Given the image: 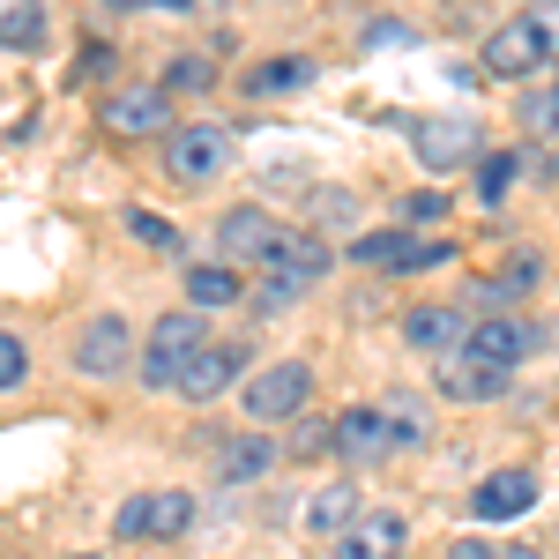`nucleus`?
<instances>
[{"instance_id": "nucleus-19", "label": "nucleus", "mask_w": 559, "mask_h": 559, "mask_svg": "<svg viewBox=\"0 0 559 559\" xmlns=\"http://www.w3.org/2000/svg\"><path fill=\"white\" fill-rule=\"evenodd\" d=\"M350 522H358V485H321V492L306 500V530H313V537H344Z\"/></svg>"}, {"instance_id": "nucleus-33", "label": "nucleus", "mask_w": 559, "mask_h": 559, "mask_svg": "<svg viewBox=\"0 0 559 559\" xmlns=\"http://www.w3.org/2000/svg\"><path fill=\"white\" fill-rule=\"evenodd\" d=\"M112 8H142V0H112Z\"/></svg>"}, {"instance_id": "nucleus-9", "label": "nucleus", "mask_w": 559, "mask_h": 559, "mask_svg": "<svg viewBox=\"0 0 559 559\" xmlns=\"http://www.w3.org/2000/svg\"><path fill=\"white\" fill-rule=\"evenodd\" d=\"M276 247H284V224H276L269 210H231L224 224H216V261H224V269H247V261L269 269Z\"/></svg>"}, {"instance_id": "nucleus-28", "label": "nucleus", "mask_w": 559, "mask_h": 559, "mask_svg": "<svg viewBox=\"0 0 559 559\" xmlns=\"http://www.w3.org/2000/svg\"><path fill=\"white\" fill-rule=\"evenodd\" d=\"M448 216V194H411L403 202V224H440Z\"/></svg>"}, {"instance_id": "nucleus-16", "label": "nucleus", "mask_w": 559, "mask_h": 559, "mask_svg": "<svg viewBox=\"0 0 559 559\" xmlns=\"http://www.w3.org/2000/svg\"><path fill=\"white\" fill-rule=\"evenodd\" d=\"M537 276H545V261H537V254H515L508 269H492V276H477V284H471V306H477V321H485V313H515V306L530 299V292H537Z\"/></svg>"}, {"instance_id": "nucleus-11", "label": "nucleus", "mask_w": 559, "mask_h": 559, "mask_svg": "<svg viewBox=\"0 0 559 559\" xmlns=\"http://www.w3.org/2000/svg\"><path fill=\"white\" fill-rule=\"evenodd\" d=\"M239 366H247V344H202L194 350V358H187V366H179V403H216V395H224V388L239 381Z\"/></svg>"}, {"instance_id": "nucleus-7", "label": "nucleus", "mask_w": 559, "mask_h": 559, "mask_svg": "<svg viewBox=\"0 0 559 559\" xmlns=\"http://www.w3.org/2000/svg\"><path fill=\"white\" fill-rule=\"evenodd\" d=\"M455 254L448 239H411V231H366L350 261L358 269H395V276H418V269H440V261Z\"/></svg>"}, {"instance_id": "nucleus-8", "label": "nucleus", "mask_w": 559, "mask_h": 559, "mask_svg": "<svg viewBox=\"0 0 559 559\" xmlns=\"http://www.w3.org/2000/svg\"><path fill=\"white\" fill-rule=\"evenodd\" d=\"M224 165H231V134L224 128H179L173 142H165V173H173L179 187H210Z\"/></svg>"}, {"instance_id": "nucleus-21", "label": "nucleus", "mask_w": 559, "mask_h": 559, "mask_svg": "<svg viewBox=\"0 0 559 559\" xmlns=\"http://www.w3.org/2000/svg\"><path fill=\"white\" fill-rule=\"evenodd\" d=\"M269 463H276V448H269L261 432H247V440H224V463H216V477H224V485H254Z\"/></svg>"}, {"instance_id": "nucleus-18", "label": "nucleus", "mask_w": 559, "mask_h": 559, "mask_svg": "<svg viewBox=\"0 0 559 559\" xmlns=\"http://www.w3.org/2000/svg\"><path fill=\"white\" fill-rule=\"evenodd\" d=\"M165 112H173L165 90H120V97L105 105V128H112V134H157V128H165Z\"/></svg>"}, {"instance_id": "nucleus-5", "label": "nucleus", "mask_w": 559, "mask_h": 559, "mask_svg": "<svg viewBox=\"0 0 559 559\" xmlns=\"http://www.w3.org/2000/svg\"><path fill=\"white\" fill-rule=\"evenodd\" d=\"M321 276H329V239H313V231L292 239V231H284V247L269 254V292H261V306L276 313V306H292L299 292H313Z\"/></svg>"}, {"instance_id": "nucleus-10", "label": "nucleus", "mask_w": 559, "mask_h": 559, "mask_svg": "<svg viewBox=\"0 0 559 559\" xmlns=\"http://www.w3.org/2000/svg\"><path fill=\"white\" fill-rule=\"evenodd\" d=\"M411 150H418V165H432V173H455V165H471L477 150H485V134L463 112H440V120H418L411 128Z\"/></svg>"}, {"instance_id": "nucleus-17", "label": "nucleus", "mask_w": 559, "mask_h": 559, "mask_svg": "<svg viewBox=\"0 0 559 559\" xmlns=\"http://www.w3.org/2000/svg\"><path fill=\"white\" fill-rule=\"evenodd\" d=\"M500 388H508V373L485 366V358H471V350H448V358H440V395H448V403H492Z\"/></svg>"}, {"instance_id": "nucleus-31", "label": "nucleus", "mask_w": 559, "mask_h": 559, "mask_svg": "<svg viewBox=\"0 0 559 559\" xmlns=\"http://www.w3.org/2000/svg\"><path fill=\"white\" fill-rule=\"evenodd\" d=\"M142 8H179V15H187V8H194V0H142Z\"/></svg>"}, {"instance_id": "nucleus-1", "label": "nucleus", "mask_w": 559, "mask_h": 559, "mask_svg": "<svg viewBox=\"0 0 559 559\" xmlns=\"http://www.w3.org/2000/svg\"><path fill=\"white\" fill-rule=\"evenodd\" d=\"M187 530H194V492H179V485L134 492V500H120V515H112V537L120 545H173Z\"/></svg>"}, {"instance_id": "nucleus-34", "label": "nucleus", "mask_w": 559, "mask_h": 559, "mask_svg": "<svg viewBox=\"0 0 559 559\" xmlns=\"http://www.w3.org/2000/svg\"><path fill=\"white\" fill-rule=\"evenodd\" d=\"M83 559H90V552H83Z\"/></svg>"}, {"instance_id": "nucleus-2", "label": "nucleus", "mask_w": 559, "mask_h": 559, "mask_svg": "<svg viewBox=\"0 0 559 559\" xmlns=\"http://www.w3.org/2000/svg\"><path fill=\"white\" fill-rule=\"evenodd\" d=\"M552 31H545V15H508L492 38H485V75H500V83H530L537 68H552Z\"/></svg>"}, {"instance_id": "nucleus-23", "label": "nucleus", "mask_w": 559, "mask_h": 559, "mask_svg": "<svg viewBox=\"0 0 559 559\" xmlns=\"http://www.w3.org/2000/svg\"><path fill=\"white\" fill-rule=\"evenodd\" d=\"M515 173H522L515 150H492V157H485V173H477V202H500V194L515 187Z\"/></svg>"}, {"instance_id": "nucleus-24", "label": "nucleus", "mask_w": 559, "mask_h": 559, "mask_svg": "<svg viewBox=\"0 0 559 559\" xmlns=\"http://www.w3.org/2000/svg\"><path fill=\"white\" fill-rule=\"evenodd\" d=\"M522 128L530 134H559V83H545V90L522 97Z\"/></svg>"}, {"instance_id": "nucleus-20", "label": "nucleus", "mask_w": 559, "mask_h": 559, "mask_svg": "<svg viewBox=\"0 0 559 559\" xmlns=\"http://www.w3.org/2000/svg\"><path fill=\"white\" fill-rule=\"evenodd\" d=\"M239 292H247V284H239V269H224V261H202V269H187V306H194V313H210V306H231Z\"/></svg>"}, {"instance_id": "nucleus-32", "label": "nucleus", "mask_w": 559, "mask_h": 559, "mask_svg": "<svg viewBox=\"0 0 559 559\" xmlns=\"http://www.w3.org/2000/svg\"><path fill=\"white\" fill-rule=\"evenodd\" d=\"M545 173H552V179H559V150H552V165H545Z\"/></svg>"}, {"instance_id": "nucleus-3", "label": "nucleus", "mask_w": 559, "mask_h": 559, "mask_svg": "<svg viewBox=\"0 0 559 559\" xmlns=\"http://www.w3.org/2000/svg\"><path fill=\"white\" fill-rule=\"evenodd\" d=\"M306 403H313V373H306L299 358H284V366H261L247 395H239V411L254 418V426H284V418H306Z\"/></svg>"}, {"instance_id": "nucleus-6", "label": "nucleus", "mask_w": 559, "mask_h": 559, "mask_svg": "<svg viewBox=\"0 0 559 559\" xmlns=\"http://www.w3.org/2000/svg\"><path fill=\"white\" fill-rule=\"evenodd\" d=\"M471 358H485V366H500V373H515L530 350H545V329L530 321V313H485V321H471Z\"/></svg>"}, {"instance_id": "nucleus-4", "label": "nucleus", "mask_w": 559, "mask_h": 559, "mask_svg": "<svg viewBox=\"0 0 559 559\" xmlns=\"http://www.w3.org/2000/svg\"><path fill=\"white\" fill-rule=\"evenodd\" d=\"M210 344V329H202V313L187 306V313H165L157 329H150V344H142V358H134V373L150 388H173L179 381V366L194 358V350Z\"/></svg>"}, {"instance_id": "nucleus-13", "label": "nucleus", "mask_w": 559, "mask_h": 559, "mask_svg": "<svg viewBox=\"0 0 559 559\" xmlns=\"http://www.w3.org/2000/svg\"><path fill=\"white\" fill-rule=\"evenodd\" d=\"M403 344L432 350V358L463 350L471 344V306H411V313H403Z\"/></svg>"}, {"instance_id": "nucleus-27", "label": "nucleus", "mask_w": 559, "mask_h": 559, "mask_svg": "<svg viewBox=\"0 0 559 559\" xmlns=\"http://www.w3.org/2000/svg\"><path fill=\"white\" fill-rule=\"evenodd\" d=\"M128 224H134V239H142V247H179V231H173V224H165L157 210H134Z\"/></svg>"}, {"instance_id": "nucleus-25", "label": "nucleus", "mask_w": 559, "mask_h": 559, "mask_svg": "<svg viewBox=\"0 0 559 559\" xmlns=\"http://www.w3.org/2000/svg\"><path fill=\"white\" fill-rule=\"evenodd\" d=\"M23 373H31V350H23V336H8V329H0V395H8V388H23Z\"/></svg>"}, {"instance_id": "nucleus-26", "label": "nucleus", "mask_w": 559, "mask_h": 559, "mask_svg": "<svg viewBox=\"0 0 559 559\" xmlns=\"http://www.w3.org/2000/svg\"><path fill=\"white\" fill-rule=\"evenodd\" d=\"M210 60H202V52H194V60H173V68H165V90H210Z\"/></svg>"}, {"instance_id": "nucleus-15", "label": "nucleus", "mask_w": 559, "mask_h": 559, "mask_svg": "<svg viewBox=\"0 0 559 559\" xmlns=\"http://www.w3.org/2000/svg\"><path fill=\"white\" fill-rule=\"evenodd\" d=\"M403 537L411 530L395 508H358V522L336 537V559H403Z\"/></svg>"}, {"instance_id": "nucleus-14", "label": "nucleus", "mask_w": 559, "mask_h": 559, "mask_svg": "<svg viewBox=\"0 0 559 559\" xmlns=\"http://www.w3.org/2000/svg\"><path fill=\"white\" fill-rule=\"evenodd\" d=\"M530 508H537V471L508 463V471L477 477V500H471L477 522H515V515H530Z\"/></svg>"}, {"instance_id": "nucleus-22", "label": "nucleus", "mask_w": 559, "mask_h": 559, "mask_svg": "<svg viewBox=\"0 0 559 559\" xmlns=\"http://www.w3.org/2000/svg\"><path fill=\"white\" fill-rule=\"evenodd\" d=\"M313 83V60H261V68H247V90L254 97H269V90H306Z\"/></svg>"}, {"instance_id": "nucleus-29", "label": "nucleus", "mask_w": 559, "mask_h": 559, "mask_svg": "<svg viewBox=\"0 0 559 559\" xmlns=\"http://www.w3.org/2000/svg\"><path fill=\"white\" fill-rule=\"evenodd\" d=\"M440 559H500V552H492L485 537H455V545H448V552H440Z\"/></svg>"}, {"instance_id": "nucleus-30", "label": "nucleus", "mask_w": 559, "mask_h": 559, "mask_svg": "<svg viewBox=\"0 0 559 559\" xmlns=\"http://www.w3.org/2000/svg\"><path fill=\"white\" fill-rule=\"evenodd\" d=\"M500 559H545V552H537V545H508Z\"/></svg>"}, {"instance_id": "nucleus-12", "label": "nucleus", "mask_w": 559, "mask_h": 559, "mask_svg": "<svg viewBox=\"0 0 559 559\" xmlns=\"http://www.w3.org/2000/svg\"><path fill=\"white\" fill-rule=\"evenodd\" d=\"M128 358H134L128 313H97V321H83V336H75V366H83L90 381H112Z\"/></svg>"}]
</instances>
